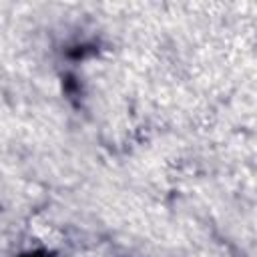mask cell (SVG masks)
<instances>
[{
	"label": "cell",
	"mask_w": 257,
	"mask_h": 257,
	"mask_svg": "<svg viewBox=\"0 0 257 257\" xmlns=\"http://www.w3.org/2000/svg\"><path fill=\"white\" fill-rule=\"evenodd\" d=\"M92 54H96V46L94 44H76V46H72L68 50V56L72 60H84V58H88Z\"/></svg>",
	"instance_id": "cell-1"
},
{
	"label": "cell",
	"mask_w": 257,
	"mask_h": 257,
	"mask_svg": "<svg viewBox=\"0 0 257 257\" xmlns=\"http://www.w3.org/2000/svg\"><path fill=\"white\" fill-rule=\"evenodd\" d=\"M64 90H66V94H70V96H76V94H78L80 86H78V82H76V78H74L72 74L66 76V80H64Z\"/></svg>",
	"instance_id": "cell-2"
},
{
	"label": "cell",
	"mask_w": 257,
	"mask_h": 257,
	"mask_svg": "<svg viewBox=\"0 0 257 257\" xmlns=\"http://www.w3.org/2000/svg\"><path fill=\"white\" fill-rule=\"evenodd\" d=\"M18 257H52V253H48L46 249H32V251H24Z\"/></svg>",
	"instance_id": "cell-3"
}]
</instances>
